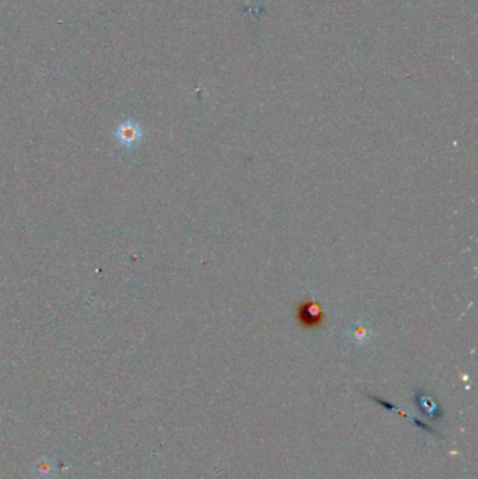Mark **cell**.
I'll use <instances>...</instances> for the list:
<instances>
[{"mask_svg": "<svg viewBox=\"0 0 478 479\" xmlns=\"http://www.w3.org/2000/svg\"><path fill=\"white\" fill-rule=\"evenodd\" d=\"M348 336H349V339L354 343H356V345H365V343H368L372 339L373 331L371 330V327L366 323L356 321V323H354L349 327Z\"/></svg>", "mask_w": 478, "mask_h": 479, "instance_id": "3", "label": "cell"}, {"mask_svg": "<svg viewBox=\"0 0 478 479\" xmlns=\"http://www.w3.org/2000/svg\"><path fill=\"white\" fill-rule=\"evenodd\" d=\"M417 401L421 407V409L425 412V415H430L432 418H435L436 414H439V409H437V405L436 402L430 398V395L424 394V392H420L417 395Z\"/></svg>", "mask_w": 478, "mask_h": 479, "instance_id": "5", "label": "cell"}, {"mask_svg": "<svg viewBox=\"0 0 478 479\" xmlns=\"http://www.w3.org/2000/svg\"><path fill=\"white\" fill-rule=\"evenodd\" d=\"M297 321L307 330L319 328L324 321V311L322 304L316 300H304L297 307Z\"/></svg>", "mask_w": 478, "mask_h": 479, "instance_id": "2", "label": "cell"}, {"mask_svg": "<svg viewBox=\"0 0 478 479\" xmlns=\"http://www.w3.org/2000/svg\"><path fill=\"white\" fill-rule=\"evenodd\" d=\"M56 473L55 463L48 458L43 457L33 465V477L34 479H52Z\"/></svg>", "mask_w": 478, "mask_h": 479, "instance_id": "4", "label": "cell"}, {"mask_svg": "<svg viewBox=\"0 0 478 479\" xmlns=\"http://www.w3.org/2000/svg\"><path fill=\"white\" fill-rule=\"evenodd\" d=\"M114 138L120 146L125 149H134L142 142L144 129L138 121L128 118L118 124L114 131Z\"/></svg>", "mask_w": 478, "mask_h": 479, "instance_id": "1", "label": "cell"}]
</instances>
